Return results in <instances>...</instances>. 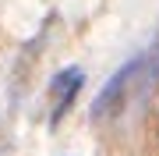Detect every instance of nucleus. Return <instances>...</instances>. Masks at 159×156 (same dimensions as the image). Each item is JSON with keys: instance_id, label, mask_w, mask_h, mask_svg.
Masks as SVG:
<instances>
[{"instance_id": "nucleus-1", "label": "nucleus", "mask_w": 159, "mask_h": 156, "mask_svg": "<svg viewBox=\"0 0 159 156\" xmlns=\"http://www.w3.org/2000/svg\"><path fill=\"white\" fill-rule=\"evenodd\" d=\"M134 92V96H142L145 99V57H134V60H127L124 68L117 71L113 78L102 85V92L96 96V103H92L89 110V117L92 121H102V117H113L120 106L127 103V96Z\"/></svg>"}, {"instance_id": "nucleus-2", "label": "nucleus", "mask_w": 159, "mask_h": 156, "mask_svg": "<svg viewBox=\"0 0 159 156\" xmlns=\"http://www.w3.org/2000/svg\"><path fill=\"white\" fill-rule=\"evenodd\" d=\"M81 82H85L81 68H67V71H60V75L53 78V92H60V103L53 106V121H60V117L67 114V106L74 103V96L81 92Z\"/></svg>"}]
</instances>
